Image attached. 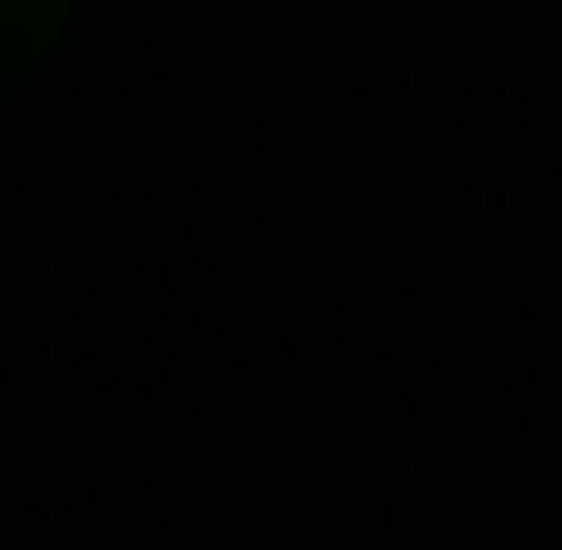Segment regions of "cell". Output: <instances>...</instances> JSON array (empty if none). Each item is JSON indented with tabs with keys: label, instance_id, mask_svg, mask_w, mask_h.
Instances as JSON below:
<instances>
[{
	"label": "cell",
	"instance_id": "1",
	"mask_svg": "<svg viewBox=\"0 0 562 550\" xmlns=\"http://www.w3.org/2000/svg\"><path fill=\"white\" fill-rule=\"evenodd\" d=\"M60 24H72V0H0V97L60 48Z\"/></svg>",
	"mask_w": 562,
	"mask_h": 550
}]
</instances>
